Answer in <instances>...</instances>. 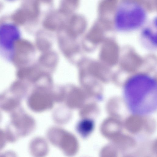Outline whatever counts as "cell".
<instances>
[{"label": "cell", "mask_w": 157, "mask_h": 157, "mask_svg": "<svg viewBox=\"0 0 157 157\" xmlns=\"http://www.w3.org/2000/svg\"><path fill=\"white\" fill-rule=\"evenodd\" d=\"M123 95L126 106L131 113L139 116L151 114L157 109L156 80L147 74H135L126 82Z\"/></svg>", "instance_id": "obj_1"}, {"label": "cell", "mask_w": 157, "mask_h": 157, "mask_svg": "<svg viewBox=\"0 0 157 157\" xmlns=\"http://www.w3.org/2000/svg\"><path fill=\"white\" fill-rule=\"evenodd\" d=\"M146 12L138 3L131 0L123 2L116 12L114 19L116 28L121 31L137 29L144 23Z\"/></svg>", "instance_id": "obj_2"}, {"label": "cell", "mask_w": 157, "mask_h": 157, "mask_svg": "<svg viewBox=\"0 0 157 157\" xmlns=\"http://www.w3.org/2000/svg\"><path fill=\"white\" fill-rule=\"evenodd\" d=\"M143 36L146 42L148 43L149 46L153 48L156 46V34L154 30L150 28H147L143 31Z\"/></svg>", "instance_id": "obj_3"}, {"label": "cell", "mask_w": 157, "mask_h": 157, "mask_svg": "<svg viewBox=\"0 0 157 157\" xmlns=\"http://www.w3.org/2000/svg\"><path fill=\"white\" fill-rule=\"evenodd\" d=\"M56 60V56L52 53L45 54L40 59L41 63L47 66H52L55 64Z\"/></svg>", "instance_id": "obj_4"}, {"label": "cell", "mask_w": 157, "mask_h": 157, "mask_svg": "<svg viewBox=\"0 0 157 157\" xmlns=\"http://www.w3.org/2000/svg\"><path fill=\"white\" fill-rule=\"evenodd\" d=\"M38 46L39 49L42 51L48 49L50 46L49 42L44 39H39L38 41Z\"/></svg>", "instance_id": "obj_5"}, {"label": "cell", "mask_w": 157, "mask_h": 157, "mask_svg": "<svg viewBox=\"0 0 157 157\" xmlns=\"http://www.w3.org/2000/svg\"><path fill=\"white\" fill-rule=\"evenodd\" d=\"M2 135V133L0 132V147L3 143V136Z\"/></svg>", "instance_id": "obj_6"}, {"label": "cell", "mask_w": 157, "mask_h": 157, "mask_svg": "<svg viewBox=\"0 0 157 157\" xmlns=\"http://www.w3.org/2000/svg\"><path fill=\"white\" fill-rule=\"evenodd\" d=\"M8 1H13L14 0H7Z\"/></svg>", "instance_id": "obj_7"}]
</instances>
